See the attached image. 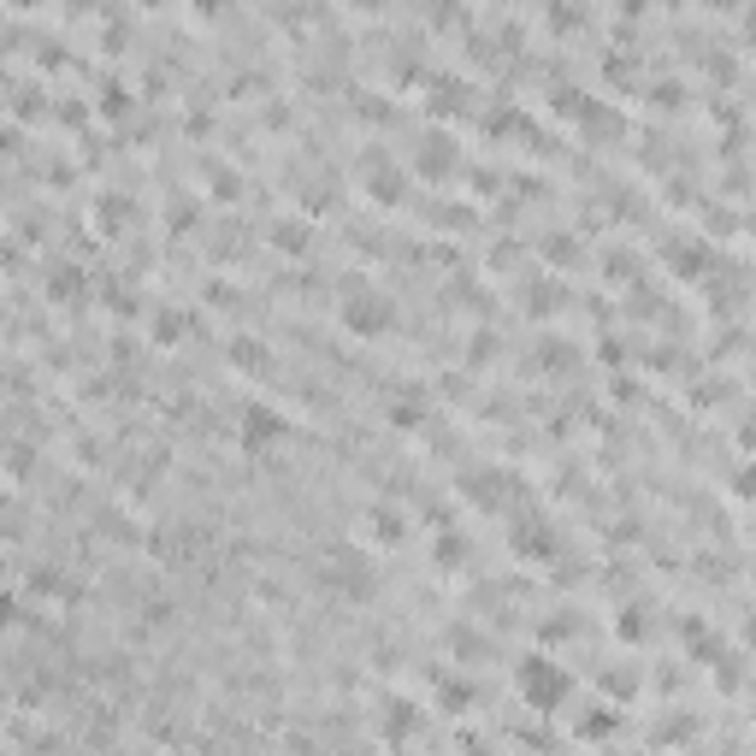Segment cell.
<instances>
[{
  "label": "cell",
  "instance_id": "1",
  "mask_svg": "<svg viewBox=\"0 0 756 756\" xmlns=\"http://www.w3.org/2000/svg\"><path fill=\"white\" fill-rule=\"evenodd\" d=\"M514 686H521V697H526L532 709H556L574 679H567L562 662H550V656H526V662H521V674H514Z\"/></svg>",
  "mask_w": 756,
  "mask_h": 756
},
{
  "label": "cell",
  "instance_id": "2",
  "mask_svg": "<svg viewBox=\"0 0 756 756\" xmlns=\"http://www.w3.org/2000/svg\"><path fill=\"white\" fill-rule=\"evenodd\" d=\"M391 320H396V308L379 290H349L343 296V331H355V337H384Z\"/></svg>",
  "mask_w": 756,
  "mask_h": 756
},
{
  "label": "cell",
  "instance_id": "3",
  "mask_svg": "<svg viewBox=\"0 0 756 756\" xmlns=\"http://www.w3.org/2000/svg\"><path fill=\"white\" fill-rule=\"evenodd\" d=\"M284 414L266 409V402H249L243 409V450H266V444H284Z\"/></svg>",
  "mask_w": 756,
  "mask_h": 756
},
{
  "label": "cell",
  "instance_id": "4",
  "mask_svg": "<svg viewBox=\"0 0 756 756\" xmlns=\"http://www.w3.org/2000/svg\"><path fill=\"white\" fill-rule=\"evenodd\" d=\"M331 579H337L349 597H373V574H366V562L355 556V550H337V567H331Z\"/></svg>",
  "mask_w": 756,
  "mask_h": 756
},
{
  "label": "cell",
  "instance_id": "5",
  "mask_svg": "<svg viewBox=\"0 0 756 756\" xmlns=\"http://www.w3.org/2000/svg\"><path fill=\"white\" fill-rule=\"evenodd\" d=\"M366 195H379V201L402 195V178L391 172V160H366Z\"/></svg>",
  "mask_w": 756,
  "mask_h": 756
},
{
  "label": "cell",
  "instance_id": "6",
  "mask_svg": "<svg viewBox=\"0 0 756 756\" xmlns=\"http://www.w3.org/2000/svg\"><path fill=\"white\" fill-rule=\"evenodd\" d=\"M373 532H384V538L396 544V538H402V514H396V508H373Z\"/></svg>",
  "mask_w": 756,
  "mask_h": 756
}]
</instances>
